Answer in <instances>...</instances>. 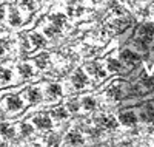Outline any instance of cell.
<instances>
[{"label": "cell", "mask_w": 154, "mask_h": 147, "mask_svg": "<svg viewBox=\"0 0 154 147\" xmlns=\"http://www.w3.org/2000/svg\"><path fill=\"white\" fill-rule=\"evenodd\" d=\"M66 3H68V6H72V5H80V3H82V0H66Z\"/></svg>", "instance_id": "30"}, {"label": "cell", "mask_w": 154, "mask_h": 147, "mask_svg": "<svg viewBox=\"0 0 154 147\" xmlns=\"http://www.w3.org/2000/svg\"><path fill=\"white\" fill-rule=\"evenodd\" d=\"M71 82H72V85H74L75 90H83V88L88 87L89 79H88V74L83 70H77L72 74V77H71Z\"/></svg>", "instance_id": "2"}, {"label": "cell", "mask_w": 154, "mask_h": 147, "mask_svg": "<svg viewBox=\"0 0 154 147\" xmlns=\"http://www.w3.org/2000/svg\"><path fill=\"white\" fill-rule=\"evenodd\" d=\"M152 12H154V3H152Z\"/></svg>", "instance_id": "35"}, {"label": "cell", "mask_w": 154, "mask_h": 147, "mask_svg": "<svg viewBox=\"0 0 154 147\" xmlns=\"http://www.w3.org/2000/svg\"><path fill=\"white\" fill-rule=\"evenodd\" d=\"M119 119L123 126H134L137 122V116H136L134 112H122Z\"/></svg>", "instance_id": "14"}, {"label": "cell", "mask_w": 154, "mask_h": 147, "mask_svg": "<svg viewBox=\"0 0 154 147\" xmlns=\"http://www.w3.org/2000/svg\"><path fill=\"white\" fill-rule=\"evenodd\" d=\"M82 107H83V109H85L86 112L94 110V109H96V99H94V98H91V96L83 98V99H82Z\"/></svg>", "instance_id": "24"}, {"label": "cell", "mask_w": 154, "mask_h": 147, "mask_svg": "<svg viewBox=\"0 0 154 147\" xmlns=\"http://www.w3.org/2000/svg\"><path fill=\"white\" fill-rule=\"evenodd\" d=\"M5 105H6V110H9V112H20L22 109H23V101L19 98V96H9L6 101H5Z\"/></svg>", "instance_id": "7"}, {"label": "cell", "mask_w": 154, "mask_h": 147, "mask_svg": "<svg viewBox=\"0 0 154 147\" xmlns=\"http://www.w3.org/2000/svg\"><path fill=\"white\" fill-rule=\"evenodd\" d=\"M139 54H136V53H133V51H130V50H125V51H122L120 53V60L122 62H125L126 65H134V64H137L139 62Z\"/></svg>", "instance_id": "12"}, {"label": "cell", "mask_w": 154, "mask_h": 147, "mask_svg": "<svg viewBox=\"0 0 154 147\" xmlns=\"http://www.w3.org/2000/svg\"><path fill=\"white\" fill-rule=\"evenodd\" d=\"M35 0H20V8L25 11H34L37 8Z\"/></svg>", "instance_id": "25"}, {"label": "cell", "mask_w": 154, "mask_h": 147, "mask_svg": "<svg viewBox=\"0 0 154 147\" xmlns=\"http://www.w3.org/2000/svg\"><path fill=\"white\" fill-rule=\"evenodd\" d=\"M89 2H91V3H97V2H99V0H89Z\"/></svg>", "instance_id": "33"}, {"label": "cell", "mask_w": 154, "mask_h": 147, "mask_svg": "<svg viewBox=\"0 0 154 147\" xmlns=\"http://www.w3.org/2000/svg\"><path fill=\"white\" fill-rule=\"evenodd\" d=\"M49 22L53 25H56L57 28H63L66 23V16L63 14V12H56V14H53L49 17Z\"/></svg>", "instance_id": "18"}, {"label": "cell", "mask_w": 154, "mask_h": 147, "mask_svg": "<svg viewBox=\"0 0 154 147\" xmlns=\"http://www.w3.org/2000/svg\"><path fill=\"white\" fill-rule=\"evenodd\" d=\"M51 116H54L56 119L62 121V119H66V118H68V110L63 109V107H59V109L51 110Z\"/></svg>", "instance_id": "22"}, {"label": "cell", "mask_w": 154, "mask_h": 147, "mask_svg": "<svg viewBox=\"0 0 154 147\" xmlns=\"http://www.w3.org/2000/svg\"><path fill=\"white\" fill-rule=\"evenodd\" d=\"M125 95H126V91H125V85H123L122 82L112 84V85L108 88V91H106V96H108L109 99H112V101H120V99H123Z\"/></svg>", "instance_id": "4"}, {"label": "cell", "mask_w": 154, "mask_h": 147, "mask_svg": "<svg viewBox=\"0 0 154 147\" xmlns=\"http://www.w3.org/2000/svg\"><path fill=\"white\" fill-rule=\"evenodd\" d=\"M62 93H63V90H62L60 84H51V85L46 87V96L51 101H57L62 96Z\"/></svg>", "instance_id": "11"}, {"label": "cell", "mask_w": 154, "mask_h": 147, "mask_svg": "<svg viewBox=\"0 0 154 147\" xmlns=\"http://www.w3.org/2000/svg\"><path fill=\"white\" fill-rule=\"evenodd\" d=\"M32 122H34V126L37 129H40V130H49V129H53V121H51V118H48L45 115L34 116Z\"/></svg>", "instance_id": "6"}, {"label": "cell", "mask_w": 154, "mask_h": 147, "mask_svg": "<svg viewBox=\"0 0 154 147\" xmlns=\"http://www.w3.org/2000/svg\"><path fill=\"white\" fill-rule=\"evenodd\" d=\"M65 141L69 144V145H82L85 142V138L80 132H75V130H71L68 135L65 136Z\"/></svg>", "instance_id": "8"}, {"label": "cell", "mask_w": 154, "mask_h": 147, "mask_svg": "<svg viewBox=\"0 0 154 147\" xmlns=\"http://www.w3.org/2000/svg\"><path fill=\"white\" fill-rule=\"evenodd\" d=\"M8 22H9L11 26H20V25L23 23V19H22V16H20L19 9H16V8H11V9H9Z\"/></svg>", "instance_id": "13"}, {"label": "cell", "mask_w": 154, "mask_h": 147, "mask_svg": "<svg viewBox=\"0 0 154 147\" xmlns=\"http://www.w3.org/2000/svg\"><path fill=\"white\" fill-rule=\"evenodd\" d=\"M122 64L117 59H108L106 60V71H120Z\"/></svg>", "instance_id": "23"}, {"label": "cell", "mask_w": 154, "mask_h": 147, "mask_svg": "<svg viewBox=\"0 0 154 147\" xmlns=\"http://www.w3.org/2000/svg\"><path fill=\"white\" fill-rule=\"evenodd\" d=\"M0 135L5 136V138H14V136H16V129H14V126H11V124H8V122L0 124Z\"/></svg>", "instance_id": "19"}, {"label": "cell", "mask_w": 154, "mask_h": 147, "mask_svg": "<svg viewBox=\"0 0 154 147\" xmlns=\"http://www.w3.org/2000/svg\"><path fill=\"white\" fill-rule=\"evenodd\" d=\"M122 2H126V3H133L134 0H122Z\"/></svg>", "instance_id": "32"}, {"label": "cell", "mask_w": 154, "mask_h": 147, "mask_svg": "<svg viewBox=\"0 0 154 147\" xmlns=\"http://www.w3.org/2000/svg\"><path fill=\"white\" fill-rule=\"evenodd\" d=\"M96 124L100 126L102 129H106V130H111V129H116L117 127V119L114 116H109V115H99L96 116Z\"/></svg>", "instance_id": "5"}, {"label": "cell", "mask_w": 154, "mask_h": 147, "mask_svg": "<svg viewBox=\"0 0 154 147\" xmlns=\"http://www.w3.org/2000/svg\"><path fill=\"white\" fill-rule=\"evenodd\" d=\"M29 42L35 48H42V47L46 45V37L43 34H38V33H31L29 34Z\"/></svg>", "instance_id": "16"}, {"label": "cell", "mask_w": 154, "mask_h": 147, "mask_svg": "<svg viewBox=\"0 0 154 147\" xmlns=\"http://www.w3.org/2000/svg\"><path fill=\"white\" fill-rule=\"evenodd\" d=\"M128 25H130V20H128L126 17H117V19H114V20L111 22V28H112L116 33H122Z\"/></svg>", "instance_id": "15"}, {"label": "cell", "mask_w": 154, "mask_h": 147, "mask_svg": "<svg viewBox=\"0 0 154 147\" xmlns=\"http://www.w3.org/2000/svg\"><path fill=\"white\" fill-rule=\"evenodd\" d=\"M25 98H26V101L29 104H37V102L42 101L43 96H42L40 88H38V87H32V88H29L26 93H25Z\"/></svg>", "instance_id": "9"}, {"label": "cell", "mask_w": 154, "mask_h": 147, "mask_svg": "<svg viewBox=\"0 0 154 147\" xmlns=\"http://www.w3.org/2000/svg\"><path fill=\"white\" fill-rule=\"evenodd\" d=\"M20 133L23 136H31L32 133H34V129H32V126L29 124V122H25V124H22V127H20Z\"/></svg>", "instance_id": "26"}, {"label": "cell", "mask_w": 154, "mask_h": 147, "mask_svg": "<svg viewBox=\"0 0 154 147\" xmlns=\"http://www.w3.org/2000/svg\"><path fill=\"white\" fill-rule=\"evenodd\" d=\"M85 68H86L88 76H93L96 81H102V79H105V76H106V70H105L100 64H97V62L88 64Z\"/></svg>", "instance_id": "3"}, {"label": "cell", "mask_w": 154, "mask_h": 147, "mask_svg": "<svg viewBox=\"0 0 154 147\" xmlns=\"http://www.w3.org/2000/svg\"><path fill=\"white\" fill-rule=\"evenodd\" d=\"M12 79V71L9 68H0V82L2 84H9Z\"/></svg>", "instance_id": "21"}, {"label": "cell", "mask_w": 154, "mask_h": 147, "mask_svg": "<svg viewBox=\"0 0 154 147\" xmlns=\"http://www.w3.org/2000/svg\"><path fill=\"white\" fill-rule=\"evenodd\" d=\"M0 115H2V107H0Z\"/></svg>", "instance_id": "34"}, {"label": "cell", "mask_w": 154, "mask_h": 147, "mask_svg": "<svg viewBox=\"0 0 154 147\" xmlns=\"http://www.w3.org/2000/svg\"><path fill=\"white\" fill-rule=\"evenodd\" d=\"M35 64L40 70H46L49 64H51V59H49V54H40L37 59H35Z\"/></svg>", "instance_id": "20"}, {"label": "cell", "mask_w": 154, "mask_h": 147, "mask_svg": "<svg viewBox=\"0 0 154 147\" xmlns=\"http://www.w3.org/2000/svg\"><path fill=\"white\" fill-rule=\"evenodd\" d=\"M59 139H60L59 135H53V136L48 138V144H49V145H57V144H59Z\"/></svg>", "instance_id": "28"}, {"label": "cell", "mask_w": 154, "mask_h": 147, "mask_svg": "<svg viewBox=\"0 0 154 147\" xmlns=\"http://www.w3.org/2000/svg\"><path fill=\"white\" fill-rule=\"evenodd\" d=\"M80 107H82V105H80L79 102L72 99V101H69V102L66 104V110H68V112H71V113H77V112L80 110Z\"/></svg>", "instance_id": "27"}, {"label": "cell", "mask_w": 154, "mask_h": 147, "mask_svg": "<svg viewBox=\"0 0 154 147\" xmlns=\"http://www.w3.org/2000/svg\"><path fill=\"white\" fill-rule=\"evenodd\" d=\"M43 34L45 36H48V37H51V39H57V37H60L62 36V28H57L56 25H46L45 28H43Z\"/></svg>", "instance_id": "17"}, {"label": "cell", "mask_w": 154, "mask_h": 147, "mask_svg": "<svg viewBox=\"0 0 154 147\" xmlns=\"http://www.w3.org/2000/svg\"><path fill=\"white\" fill-rule=\"evenodd\" d=\"M8 50V44L6 42H0V56H3Z\"/></svg>", "instance_id": "29"}, {"label": "cell", "mask_w": 154, "mask_h": 147, "mask_svg": "<svg viewBox=\"0 0 154 147\" xmlns=\"http://www.w3.org/2000/svg\"><path fill=\"white\" fill-rule=\"evenodd\" d=\"M17 73L20 74V77L23 79H28V77H32L35 74V70H34V67L28 62H23L17 67Z\"/></svg>", "instance_id": "10"}, {"label": "cell", "mask_w": 154, "mask_h": 147, "mask_svg": "<svg viewBox=\"0 0 154 147\" xmlns=\"http://www.w3.org/2000/svg\"><path fill=\"white\" fill-rule=\"evenodd\" d=\"M3 19H5V8L0 6V20H3Z\"/></svg>", "instance_id": "31"}, {"label": "cell", "mask_w": 154, "mask_h": 147, "mask_svg": "<svg viewBox=\"0 0 154 147\" xmlns=\"http://www.w3.org/2000/svg\"><path fill=\"white\" fill-rule=\"evenodd\" d=\"M154 39V25H143L139 28V33H137V39H136V45L139 48H146L148 44Z\"/></svg>", "instance_id": "1"}]
</instances>
